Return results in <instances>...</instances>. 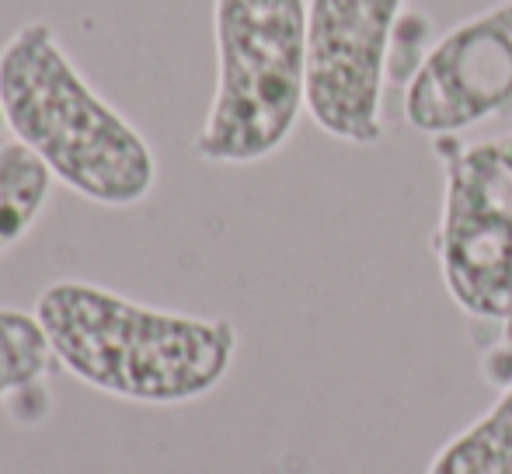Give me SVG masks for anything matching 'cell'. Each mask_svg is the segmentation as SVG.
Wrapping results in <instances>:
<instances>
[{
	"mask_svg": "<svg viewBox=\"0 0 512 474\" xmlns=\"http://www.w3.org/2000/svg\"><path fill=\"white\" fill-rule=\"evenodd\" d=\"M32 314L56 366L133 405H189L227 380L237 359L230 318L168 311L122 297L88 279H56L35 297Z\"/></svg>",
	"mask_w": 512,
	"mask_h": 474,
	"instance_id": "cell-1",
	"label": "cell"
},
{
	"mask_svg": "<svg viewBox=\"0 0 512 474\" xmlns=\"http://www.w3.org/2000/svg\"><path fill=\"white\" fill-rule=\"evenodd\" d=\"M0 105L7 133L88 203L129 210L157 189L150 140L84 77L49 21H25L0 46Z\"/></svg>",
	"mask_w": 512,
	"mask_h": 474,
	"instance_id": "cell-2",
	"label": "cell"
},
{
	"mask_svg": "<svg viewBox=\"0 0 512 474\" xmlns=\"http://www.w3.org/2000/svg\"><path fill=\"white\" fill-rule=\"evenodd\" d=\"M216 84L196 157L248 168L276 157L307 112V0H213Z\"/></svg>",
	"mask_w": 512,
	"mask_h": 474,
	"instance_id": "cell-3",
	"label": "cell"
},
{
	"mask_svg": "<svg viewBox=\"0 0 512 474\" xmlns=\"http://www.w3.org/2000/svg\"><path fill=\"white\" fill-rule=\"evenodd\" d=\"M443 213L432 234L450 300L474 321L512 318V133L446 147Z\"/></svg>",
	"mask_w": 512,
	"mask_h": 474,
	"instance_id": "cell-4",
	"label": "cell"
},
{
	"mask_svg": "<svg viewBox=\"0 0 512 474\" xmlns=\"http://www.w3.org/2000/svg\"><path fill=\"white\" fill-rule=\"evenodd\" d=\"M405 0H307V116L349 147L384 140L387 63Z\"/></svg>",
	"mask_w": 512,
	"mask_h": 474,
	"instance_id": "cell-5",
	"label": "cell"
},
{
	"mask_svg": "<svg viewBox=\"0 0 512 474\" xmlns=\"http://www.w3.org/2000/svg\"><path fill=\"white\" fill-rule=\"evenodd\" d=\"M506 109H512V0H499L432 42L405 84V119L425 136H457Z\"/></svg>",
	"mask_w": 512,
	"mask_h": 474,
	"instance_id": "cell-6",
	"label": "cell"
},
{
	"mask_svg": "<svg viewBox=\"0 0 512 474\" xmlns=\"http://www.w3.org/2000/svg\"><path fill=\"white\" fill-rule=\"evenodd\" d=\"M56 178L11 133L0 136V255L21 244L39 224Z\"/></svg>",
	"mask_w": 512,
	"mask_h": 474,
	"instance_id": "cell-7",
	"label": "cell"
},
{
	"mask_svg": "<svg viewBox=\"0 0 512 474\" xmlns=\"http://www.w3.org/2000/svg\"><path fill=\"white\" fill-rule=\"evenodd\" d=\"M425 474H512V380L481 419L432 454Z\"/></svg>",
	"mask_w": 512,
	"mask_h": 474,
	"instance_id": "cell-8",
	"label": "cell"
},
{
	"mask_svg": "<svg viewBox=\"0 0 512 474\" xmlns=\"http://www.w3.org/2000/svg\"><path fill=\"white\" fill-rule=\"evenodd\" d=\"M56 366L39 318L18 307H0V401L42 384Z\"/></svg>",
	"mask_w": 512,
	"mask_h": 474,
	"instance_id": "cell-9",
	"label": "cell"
},
{
	"mask_svg": "<svg viewBox=\"0 0 512 474\" xmlns=\"http://www.w3.org/2000/svg\"><path fill=\"white\" fill-rule=\"evenodd\" d=\"M429 35H432V21L418 11H408L401 14L398 21V32H394V46H391V63H387V77L391 81H401L408 84L411 77L418 74V67L425 63L429 56Z\"/></svg>",
	"mask_w": 512,
	"mask_h": 474,
	"instance_id": "cell-10",
	"label": "cell"
},
{
	"mask_svg": "<svg viewBox=\"0 0 512 474\" xmlns=\"http://www.w3.org/2000/svg\"><path fill=\"white\" fill-rule=\"evenodd\" d=\"M0 136H7V116H4V105H0Z\"/></svg>",
	"mask_w": 512,
	"mask_h": 474,
	"instance_id": "cell-11",
	"label": "cell"
}]
</instances>
